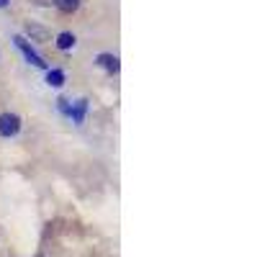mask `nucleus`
Listing matches in <instances>:
<instances>
[{
  "label": "nucleus",
  "instance_id": "1",
  "mask_svg": "<svg viewBox=\"0 0 257 257\" xmlns=\"http://www.w3.org/2000/svg\"><path fill=\"white\" fill-rule=\"evenodd\" d=\"M21 132V118L16 113H0V137H16Z\"/></svg>",
  "mask_w": 257,
  "mask_h": 257
},
{
  "label": "nucleus",
  "instance_id": "2",
  "mask_svg": "<svg viewBox=\"0 0 257 257\" xmlns=\"http://www.w3.org/2000/svg\"><path fill=\"white\" fill-rule=\"evenodd\" d=\"M16 44H18V49H21V52L26 54V59H29L31 64H36V67H47V62H44V59H41V57L29 47V41H26L24 36H16Z\"/></svg>",
  "mask_w": 257,
  "mask_h": 257
},
{
  "label": "nucleus",
  "instance_id": "3",
  "mask_svg": "<svg viewBox=\"0 0 257 257\" xmlns=\"http://www.w3.org/2000/svg\"><path fill=\"white\" fill-rule=\"evenodd\" d=\"M26 34H29L34 41H39V44H44V41H49V39H52L49 29L39 26V24H26Z\"/></svg>",
  "mask_w": 257,
  "mask_h": 257
},
{
  "label": "nucleus",
  "instance_id": "4",
  "mask_svg": "<svg viewBox=\"0 0 257 257\" xmlns=\"http://www.w3.org/2000/svg\"><path fill=\"white\" fill-rule=\"evenodd\" d=\"M98 64L108 72H118V57L116 54H98Z\"/></svg>",
  "mask_w": 257,
  "mask_h": 257
},
{
  "label": "nucleus",
  "instance_id": "5",
  "mask_svg": "<svg viewBox=\"0 0 257 257\" xmlns=\"http://www.w3.org/2000/svg\"><path fill=\"white\" fill-rule=\"evenodd\" d=\"M57 47H59L62 52L72 49V47H75V36H72V34H67V31H64V34H59V36H57Z\"/></svg>",
  "mask_w": 257,
  "mask_h": 257
},
{
  "label": "nucleus",
  "instance_id": "6",
  "mask_svg": "<svg viewBox=\"0 0 257 257\" xmlns=\"http://www.w3.org/2000/svg\"><path fill=\"white\" fill-rule=\"evenodd\" d=\"M54 3L62 13H75L80 8V0H54Z\"/></svg>",
  "mask_w": 257,
  "mask_h": 257
},
{
  "label": "nucleus",
  "instance_id": "7",
  "mask_svg": "<svg viewBox=\"0 0 257 257\" xmlns=\"http://www.w3.org/2000/svg\"><path fill=\"white\" fill-rule=\"evenodd\" d=\"M62 82H64V72H62V70H52V72H49V85L59 88Z\"/></svg>",
  "mask_w": 257,
  "mask_h": 257
},
{
  "label": "nucleus",
  "instance_id": "8",
  "mask_svg": "<svg viewBox=\"0 0 257 257\" xmlns=\"http://www.w3.org/2000/svg\"><path fill=\"white\" fill-rule=\"evenodd\" d=\"M82 113H85V100L77 103V111H75V121H82Z\"/></svg>",
  "mask_w": 257,
  "mask_h": 257
},
{
  "label": "nucleus",
  "instance_id": "9",
  "mask_svg": "<svg viewBox=\"0 0 257 257\" xmlns=\"http://www.w3.org/2000/svg\"><path fill=\"white\" fill-rule=\"evenodd\" d=\"M6 3H8V0H0V8H3V6H6Z\"/></svg>",
  "mask_w": 257,
  "mask_h": 257
}]
</instances>
